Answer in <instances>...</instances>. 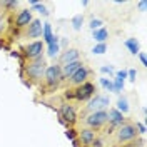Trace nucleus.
I'll use <instances>...</instances> for the list:
<instances>
[{
  "instance_id": "2",
  "label": "nucleus",
  "mask_w": 147,
  "mask_h": 147,
  "mask_svg": "<svg viewBox=\"0 0 147 147\" xmlns=\"http://www.w3.org/2000/svg\"><path fill=\"white\" fill-rule=\"evenodd\" d=\"M139 137L137 127L134 122H124L120 127H117V132H115V142L117 144H127V142H132Z\"/></svg>"
},
{
  "instance_id": "6",
  "label": "nucleus",
  "mask_w": 147,
  "mask_h": 147,
  "mask_svg": "<svg viewBox=\"0 0 147 147\" xmlns=\"http://www.w3.org/2000/svg\"><path fill=\"white\" fill-rule=\"evenodd\" d=\"M85 127L92 129V130H99L107 124V110H102V112H90L87 117H85Z\"/></svg>"
},
{
  "instance_id": "26",
  "label": "nucleus",
  "mask_w": 147,
  "mask_h": 147,
  "mask_svg": "<svg viewBox=\"0 0 147 147\" xmlns=\"http://www.w3.org/2000/svg\"><path fill=\"white\" fill-rule=\"evenodd\" d=\"M102 25H104V22H102L100 18H92L90 22H89V27H90L92 32L97 30V28H102Z\"/></svg>"
},
{
  "instance_id": "10",
  "label": "nucleus",
  "mask_w": 147,
  "mask_h": 147,
  "mask_svg": "<svg viewBox=\"0 0 147 147\" xmlns=\"http://www.w3.org/2000/svg\"><path fill=\"white\" fill-rule=\"evenodd\" d=\"M82 60H74V62H69V64H64L60 65V70H62V79L64 80H70L74 74L77 72L80 67H82Z\"/></svg>"
},
{
  "instance_id": "31",
  "label": "nucleus",
  "mask_w": 147,
  "mask_h": 147,
  "mask_svg": "<svg viewBox=\"0 0 147 147\" xmlns=\"http://www.w3.org/2000/svg\"><path fill=\"white\" fill-rule=\"evenodd\" d=\"M136 127H137V132H139V134H142V136L146 134V125H144L142 122H136Z\"/></svg>"
},
{
  "instance_id": "18",
  "label": "nucleus",
  "mask_w": 147,
  "mask_h": 147,
  "mask_svg": "<svg viewBox=\"0 0 147 147\" xmlns=\"http://www.w3.org/2000/svg\"><path fill=\"white\" fill-rule=\"evenodd\" d=\"M52 37H54V32H52V25L45 22V24H42V42L44 44H49L50 40H52Z\"/></svg>"
},
{
  "instance_id": "16",
  "label": "nucleus",
  "mask_w": 147,
  "mask_h": 147,
  "mask_svg": "<svg viewBox=\"0 0 147 147\" xmlns=\"http://www.w3.org/2000/svg\"><path fill=\"white\" fill-rule=\"evenodd\" d=\"M59 40H60V38H59L57 35H54V37H52V40L47 44V55H49V57H52V59H54V57H57V55H59V52H60Z\"/></svg>"
},
{
  "instance_id": "21",
  "label": "nucleus",
  "mask_w": 147,
  "mask_h": 147,
  "mask_svg": "<svg viewBox=\"0 0 147 147\" xmlns=\"http://www.w3.org/2000/svg\"><path fill=\"white\" fill-rule=\"evenodd\" d=\"M82 24H84V13H77L75 17H72V28L74 30H80L82 28Z\"/></svg>"
},
{
  "instance_id": "8",
  "label": "nucleus",
  "mask_w": 147,
  "mask_h": 147,
  "mask_svg": "<svg viewBox=\"0 0 147 147\" xmlns=\"http://www.w3.org/2000/svg\"><path fill=\"white\" fill-rule=\"evenodd\" d=\"M109 105H110L109 95H94L90 100H89L87 110L89 112H102V110L107 109Z\"/></svg>"
},
{
  "instance_id": "4",
  "label": "nucleus",
  "mask_w": 147,
  "mask_h": 147,
  "mask_svg": "<svg viewBox=\"0 0 147 147\" xmlns=\"http://www.w3.org/2000/svg\"><path fill=\"white\" fill-rule=\"evenodd\" d=\"M44 80L50 89H57L60 82L64 80L62 79V70H60V65H47L45 74H44Z\"/></svg>"
},
{
  "instance_id": "24",
  "label": "nucleus",
  "mask_w": 147,
  "mask_h": 147,
  "mask_svg": "<svg viewBox=\"0 0 147 147\" xmlns=\"http://www.w3.org/2000/svg\"><path fill=\"white\" fill-rule=\"evenodd\" d=\"M0 5L5 7V9H17L18 7V0H2Z\"/></svg>"
},
{
  "instance_id": "17",
  "label": "nucleus",
  "mask_w": 147,
  "mask_h": 147,
  "mask_svg": "<svg viewBox=\"0 0 147 147\" xmlns=\"http://www.w3.org/2000/svg\"><path fill=\"white\" fill-rule=\"evenodd\" d=\"M92 37H94V40L97 42V44H104L107 38H109V32H107V28H97V30H94L92 32Z\"/></svg>"
},
{
  "instance_id": "15",
  "label": "nucleus",
  "mask_w": 147,
  "mask_h": 147,
  "mask_svg": "<svg viewBox=\"0 0 147 147\" xmlns=\"http://www.w3.org/2000/svg\"><path fill=\"white\" fill-rule=\"evenodd\" d=\"M79 57H80V52L77 49H65L60 54L59 60H60V65H64V64H69V62H74V60H80Z\"/></svg>"
},
{
  "instance_id": "19",
  "label": "nucleus",
  "mask_w": 147,
  "mask_h": 147,
  "mask_svg": "<svg viewBox=\"0 0 147 147\" xmlns=\"http://www.w3.org/2000/svg\"><path fill=\"white\" fill-rule=\"evenodd\" d=\"M124 45L129 49V52L132 55H137L139 54V42L136 40V38H127L125 42H124Z\"/></svg>"
},
{
  "instance_id": "12",
  "label": "nucleus",
  "mask_w": 147,
  "mask_h": 147,
  "mask_svg": "<svg viewBox=\"0 0 147 147\" xmlns=\"http://www.w3.org/2000/svg\"><path fill=\"white\" fill-rule=\"evenodd\" d=\"M34 20V17H32V10L30 9H24L20 10L17 13V17H15V27L17 28H25L28 27V24Z\"/></svg>"
},
{
  "instance_id": "1",
  "label": "nucleus",
  "mask_w": 147,
  "mask_h": 147,
  "mask_svg": "<svg viewBox=\"0 0 147 147\" xmlns=\"http://www.w3.org/2000/svg\"><path fill=\"white\" fill-rule=\"evenodd\" d=\"M45 69H47V62L44 57H38V59H34V60H27L20 67V77H22V80L28 79L30 82L38 84L44 79Z\"/></svg>"
},
{
  "instance_id": "30",
  "label": "nucleus",
  "mask_w": 147,
  "mask_h": 147,
  "mask_svg": "<svg viewBox=\"0 0 147 147\" xmlns=\"http://www.w3.org/2000/svg\"><path fill=\"white\" fill-rule=\"evenodd\" d=\"M100 72H102V74H109V75H112V74H114V69H112L110 65H102V67H100Z\"/></svg>"
},
{
  "instance_id": "13",
  "label": "nucleus",
  "mask_w": 147,
  "mask_h": 147,
  "mask_svg": "<svg viewBox=\"0 0 147 147\" xmlns=\"http://www.w3.org/2000/svg\"><path fill=\"white\" fill-rule=\"evenodd\" d=\"M95 130H92V129L89 127H82L79 132H77V139H79V142H82L85 147H89L95 140Z\"/></svg>"
},
{
  "instance_id": "11",
  "label": "nucleus",
  "mask_w": 147,
  "mask_h": 147,
  "mask_svg": "<svg viewBox=\"0 0 147 147\" xmlns=\"http://www.w3.org/2000/svg\"><path fill=\"white\" fill-rule=\"evenodd\" d=\"M124 122H125V119H124V114H120L115 107H114V109H109V112H107V124L110 125V129L120 127Z\"/></svg>"
},
{
  "instance_id": "5",
  "label": "nucleus",
  "mask_w": 147,
  "mask_h": 147,
  "mask_svg": "<svg viewBox=\"0 0 147 147\" xmlns=\"http://www.w3.org/2000/svg\"><path fill=\"white\" fill-rule=\"evenodd\" d=\"M74 90V99L77 102H89L95 95V85L92 82H87L82 84V85H79V87H75L72 89Z\"/></svg>"
},
{
  "instance_id": "33",
  "label": "nucleus",
  "mask_w": 147,
  "mask_h": 147,
  "mask_svg": "<svg viewBox=\"0 0 147 147\" xmlns=\"http://www.w3.org/2000/svg\"><path fill=\"white\" fill-rule=\"evenodd\" d=\"M137 55H139V60H140V64L146 67V65H147V57H146V54H144V52H139Z\"/></svg>"
},
{
  "instance_id": "28",
  "label": "nucleus",
  "mask_w": 147,
  "mask_h": 147,
  "mask_svg": "<svg viewBox=\"0 0 147 147\" xmlns=\"http://www.w3.org/2000/svg\"><path fill=\"white\" fill-rule=\"evenodd\" d=\"M34 9L38 10V13H40V15H44V17H49V10H47V7L44 5V3H40V2H38V3H37Z\"/></svg>"
},
{
  "instance_id": "27",
  "label": "nucleus",
  "mask_w": 147,
  "mask_h": 147,
  "mask_svg": "<svg viewBox=\"0 0 147 147\" xmlns=\"http://www.w3.org/2000/svg\"><path fill=\"white\" fill-rule=\"evenodd\" d=\"M65 137L69 139V140L77 139V130H75L74 127H67V130H65Z\"/></svg>"
},
{
  "instance_id": "3",
  "label": "nucleus",
  "mask_w": 147,
  "mask_h": 147,
  "mask_svg": "<svg viewBox=\"0 0 147 147\" xmlns=\"http://www.w3.org/2000/svg\"><path fill=\"white\" fill-rule=\"evenodd\" d=\"M59 117H60V124H64L67 127H74V124L77 122V110L72 104L64 102L59 109Z\"/></svg>"
},
{
  "instance_id": "25",
  "label": "nucleus",
  "mask_w": 147,
  "mask_h": 147,
  "mask_svg": "<svg viewBox=\"0 0 147 147\" xmlns=\"http://www.w3.org/2000/svg\"><path fill=\"white\" fill-rule=\"evenodd\" d=\"M105 50H107V44H105V42H104V44H95L94 49H92V54L100 55V54H104Z\"/></svg>"
},
{
  "instance_id": "23",
  "label": "nucleus",
  "mask_w": 147,
  "mask_h": 147,
  "mask_svg": "<svg viewBox=\"0 0 147 147\" xmlns=\"http://www.w3.org/2000/svg\"><path fill=\"white\" fill-rule=\"evenodd\" d=\"M124 82H125V80L117 79V77L112 80V85H114V92H115V94H120V92H122V89H124Z\"/></svg>"
},
{
  "instance_id": "7",
  "label": "nucleus",
  "mask_w": 147,
  "mask_h": 147,
  "mask_svg": "<svg viewBox=\"0 0 147 147\" xmlns=\"http://www.w3.org/2000/svg\"><path fill=\"white\" fill-rule=\"evenodd\" d=\"M42 52H44V42L35 40V42H30L28 45L24 47L22 57H24V60H34V59L42 57Z\"/></svg>"
},
{
  "instance_id": "32",
  "label": "nucleus",
  "mask_w": 147,
  "mask_h": 147,
  "mask_svg": "<svg viewBox=\"0 0 147 147\" xmlns=\"http://www.w3.org/2000/svg\"><path fill=\"white\" fill-rule=\"evenodd\" d=\"M115 77L125 80V79H127V70H117V72H115Z\"/></svg>"
},
{
  "instance_id": "20",
  "label": "nucleus",
  "mask_w": 147,
  "mask_h": 147,
  "mask_svg": "<svg viewBox=\"0 0 147 147\" xmlns=\"http://www.w3.org/2000/svg\"><path fill=\"white\" fill-rule=\"evenodd\" d=\"M115 109L119 110L120 114H127L129 109H130V107H129L127 99H125V97H119V100H117V107H115Z\"/></svg>"
},
{
  "instance_id": "35",
  "label": "nucleus",
  "mask_w": 147,
  "mask_h": 147,
  "mask_svg": "<svg viewBox=\"0 0 147 147\" xmlns=\"http://www.w3.org/2000/svg\"><path fill=\"white\" fill-rule=\"evenodd\" d=\"M72 146H74V147H80V142H79V139H74V140H72Z\"/></svg>"
},
{
  "instance_id": "36",
  "label": "nucleus",
  "mask_w": 147,
  "mask_h": 147,
  "mask_svg": "<svg viewBox=\"0 0 147 147\" xmlns=\"http://www.w3.org/2000/svg\"><path fill=\"white\" fill-rule=\"evenodd\" d=\"M2 49H3V40L0 38V50H2Z\"/></svg>"
},
{
  "instance_id": "9",
  "label": "nucleus",
  "mask_w": 147,
  "mask_h": 147,
  "mask_svg": "<svg viewBox=\"0 0 147 147\" xmlns=\"http://www.w3.org/2000/svg\"><path fill=\"white\" fill-rule=\"evenodd\" d=\"M89 75H90V69H89V67H85V65H82V67H80V69H79V70L70 77V80H69V82L72 84L74 87H79V85H82V84L87 82Z\"/></svg>"
},
{
  "instance_id": "29",
  "label": "nucleus",
  "mask_w": 147,
  "mask_h": 147,
  "mask_svg": "<svg viewBox=\"0 0 147 147\" xmlns=\"http://www.w3.org/2000/svg\"><path fill=\"white\" fill-rule=\"evenodd\" d=\"M127 77L130 82H136V77H137V70H134V69H130V70H127Z\"/></svg>"
},
{
  "instance_id": "34",
  "label": "nucleus",
  "mask_w": 147,
  "mask_h": 147,
  "mask_svg": "<svg viewBox=\"0 0 147 147\" xmlns=\"http://www.w3.org/2000/svg\"><path fill=\"white\" fill-rule=\"evenodd\" d=\"M146 7H147V2H146V0L139 2V9H140V10H146Z\"/></svg>"
},
{
  "instance_id": "22",
  "label": "nucleus",
  "mask_w": 147,
  "mask_h": 147,
  "mask_svg": "<svg viewBox=\"0 0 147 147\" xmlns=\"http://www.w3.org/2000/svg\"><path fill=\"white\" fill-rule=\"evenodd\" d=\"M99 82H100V85L105 89V90L114 92V85H112V80H110V79H107V77H100Z\"/></svg>"
},
{
  "instance_id": "14",
  "label": "nucleus",
  "mask_w": 147,
  "mask_h": 147,
  "mask_svg": "<svg viewBox=\"0 0 147 147\" xmlns=\"http://www.w3.org/2000/svg\"><path fill=\"white\" fill-rule=\"evenodd\" d=\"M25 35H27L28 38H37V37H42V22H40L38 18H34V20L28 24Z\"/></svg>"
}]
</instances>
